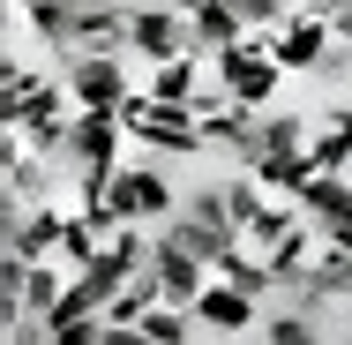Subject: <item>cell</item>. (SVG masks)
I'll return each instance as SVG.
<instances>
[{"instance_id":"6da1fadb","label":"cell","mask_w":352,"mask_h":345,"mask_svg":"<svg viewBox=\"0 0 352 345\" xmlns=\"http://www.w3.org/2000/svg\"><path fill=\"white\" fill-rule=\"evenodd\" d=\"M210 68H217V83L240 98V105H278V75H285V61H278V45H270V30H248L240 45H225V53H210Z\"/></svg>"},{"instance_id":"7a4b0ae2","label":"cell","mask_w":352,"mask_h":345,"mask_svg":"<svg viewBox=\"0 0 352 345\" xmlns=\"http://www.w3.org/2000/svg\"><path fill=\"white\" fill-rule=\"evenodd\" d=\"M68 210L75 203H53V196H8V225H0V240H8V255H60V240H68Z\"/></svg>"},{"instance_id":"3957f363","label":"cell","mask_w":352,"mask_h":345,"mask_svg":"<svg viewBox=\"0 0 352 345\" xmlns=\"http://www.w3.org/2000/svg\"><path fill=\"white\" fill-rule=\"evenodd\" d=\"M105 203L120 210L128 225H165L173 210H180V188L157 173V158L150 165H113V180H105Z\"/></svg>"},{"instance_id":"277c9868","label":"cell","mask_w":352,"mask_h":345,"mask_svg":"<svg viewBox=\"0 0 352 345\" xmlns=\"http://www.w3.org/2000/svg\"><path fill=\"white\" fill-rule=\"evenodd\" d=\"M120 143H128V128H120V105H82L75 113V136H68V173H90V180H113V165H120Z\"/></svg>"},{"instance_id":"5b68a950","label":"cell","mask_w":352,"mask_h":345,"mask_svg":"<svg viewBox=\"0 0 352 345\" xmlns=\"http://www.w3.org/2000/svg\"><path fill=\"white\" fill-rule=\"evenodd\" d=\"M128 53H135L142 68L150 61H173V53H195L188 8L180 0H142V8H128Z\"/></svg>"},{"instance_id":"8992f818","label":"cell","mask_w":352,"mask_h":345,"mask_svg":"<svg viewBox=\"0 0 352 345\" xmlns=\"http://www.w3.org/2000/svg\"><path fill=\"white\" fill-rule=\"evenodd\" d=\"M270 45H278L285 75H292V68H322V61H330V45H338L330 0H300V8H292V15L278 23V30H270Z\"/></svg>"},{"instance_id":"52a82bcc","label":"cell","mask_w":352,"mask_h":345,"mask_svg":"<svg viewBox=\"0 0 352 345\" xmlns=\"http://www.w3.org/2000/svg\"><path fill=\"white\" fill-rule=\"evenodd\" d=\"M195 323H203V338H255L263 300H255L248 285H232V278H210V285L195 293Z\"/></svg>"},{"instance_id":"ba28073f","label":"cell","mask_w":352,"mask_h":345,"mask_svg":"<svg viewBox=\"0 0 352 345\" xmlns=\"http://www.w3.org/2000/svg\"><path fill=\"white\" fill-rule=\"evenodd\" d=\"M60 83L75 90V105H120L135 83H128V53H75L60 61Z\"/></svg>"},{"instance_id":"9c48e42d","label":"cell","mask_w":352,"mask_h":345,"mask_svg":"<svg viewBox=\"0 0 352 345\" xmlns=\"http://www.w3.org/2000/svg\"><path fill=\"white\" fill-rule=\"evenodd\" d=\"M75 53H128V8H113V0H82V8H75L68 45H60V61H75Z\"/></svg>"},{"instance_id":"30bf717a","label":"cell","mask_w":352,"mask_h":345,"mask_svg":"<svg viewBox=\"0 0 352 345\" xmlns=\"http://www.w3.org/2000/svg\"><path fill=\"white\" fill-rule=\"evenodd\" d=\"M150 278H157V293H165V300L195 308V293H203V285H210L217 271L203 263V255H188L180 240H157V255H150Z\"/></svg>"},{"instance_id":"8fae6325","label":"cell","mask_w":352,"mask_h":345,"mask_svg":"<svg viewBox=\"0 0 352 345\" xmlns=\"http://www.w3.org/2000/svg\"><path fill=\"white\" fill-rule=\"evenodd\" d=\"M285 300H307V308H330V300H352V248H338V240H330V248L315 255V271L300 278V285H292Z\"/></svg>"},{"instance_id":"7c38bea8","label":"cell","mask_w":352,"mask_h":345,"mask_svg":"<svg viewBox=\"0 0 352 345\" xmlns=\"http://www.w3.org/2000/svg\"><path fill=\"white\" fill-rule=\"evenodd\" d=\"M255 165H315V121H307V113H270Z\"/></svg>"},{"instance_id":"4fadbf2b","label":"cell","mask_w":352,"mask_h":345,"mask_svg":"<svg viewBox=\"0 0 352 345\" xmlns=\"http://www.w3.org/2000/svg\"><path fill=\"white\" fill-rule=\"evenodd\" d=\"M180 8H188V30H195V53H225V45L248 38V23H240L232 0H180Z\"/></svg>"},{"instance_id":"5bb4252c","label":"cell","mask_w":352,"mask_h":345,"mask_svg":"<svg viewBox=\"0 0 352 345\" xmlns=\"http://www.w3.org/2000/svg\"><path fill=\"white\" fill-rule=\"evenodd\" d=\"M45 90H53V83H45L38 68H23L15 53L0 61V113H8V121H23V113H30V105H38Z\"/></svg>"},{"instance_id":"9a60e30c","label":"cell","mask_w":352,"mask_h":345,"mask_svg":"<svg viewBox=\"0 0 352 345\" xmlns=\"http://www.w3.org/2000/svg\"><path fill=\"white\" fill-rule=\"evenodd\" d=\"M255 338H263V345H315L322 323L307 315V300H292V308H270V315L255 323Z\"/></svg>"},{"instance_id":"2e32d148","label":"cell","mask_w":352,"mask_h":345,"mask_svg":"<svg viewBox=\"0 0 352 345\" xmlns=\"http://www.w3.org/2000/svg\"><path fill=\"white\" fill-rule=\"evenodd\" d=\"M315 165L352 173V105H330V121L315 128Z\"/></svg>"},{"instance_id":"e0dca14e","label":"cell","mask_w":352,"mask_h":345,"mask_svg":"<svg viewBox=\"0 0 352 345\" xmlns=\"http://www.w3.org/2000/svg\"><path fill=\"white\" fill-rule=\"evenodd\" d=\"M232 8H240V23H248V30H278L300 0H232Z\"/></svg>"},{"instance_id":"ac0fdd59","label":"cell","mask_w":352,"mask_h":345,"mask_svg":"<svg viewBox=\"0 0 352 345\" xmlns=\"http://www.w3.org/2000/svg\"><path fill=\"white\" fill-rule=\"evenodd\" d=\"M322 240H338V248H352V203H345V210H330V218H322Z\"/></svg>"},{"instance_id":"d6986e66","label":"cell","mask_w":352,"mask_h":345,"mask_svg":"<svg viewBox=\"0 0 352 345\" xmlns=\"http://www.w3.org/2000/svg\"><path fill=\"white\" fill-rule=\"evenodd\" d=\"M330 23H338V45H352V0H330Z\"/></svg>"},{"instance_id":"ffe728a7","label":"cell","mask_w":352,"mask_h":345,"mask_svg":"<svg viewBox=\"0 0 352 345\" xmlns=\"http://www.w3.org/2000/svg\"><path fill=\"white\" fill-rule=\"evenodd\" d=\"M8 8H30V0H8Z\"/></svg>"}]
</instances>
